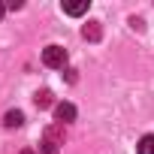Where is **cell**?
Here are the masks:
<instances>
[{
  "instance_id": "6da1fadb",
  "label": "cell",
  "mask_w": 154,
  "mask_h": 154,
  "mask_svg": "<svg viewBox=\"0 0 154 154\" xmlns=\"http://www.w3.org/2000/svg\"><path fill=\"white\" fill-rule=\"evenodd\" d=\"M42 63L51 66V69H63V66H66V48H60V45H45V48H42Z\"/></svg>"
},
{
  "instance_id": "7a4b0ae2",
  "label": "cell",
  "mask_w": 154,
  "mask_h": 154,
  "mask_svg": "<svg viewBox=\"0 0 154 154\" xmlns=\"http://www.w3.org/2000/svg\"><path fill=\"white\" fill-rule=\"evenodd\" d=\"M39 154H60V130L57 127H48L42 142H39Z\"/></svg>"
},
{
  "instance_id": "3957f363",
  "label": "cell",
  "mask_w": 154,
  "mask_h": 154,
  "mask_svg": "<svg viewBox=\"0 0 154 154\" xmlns=\"http://www.w3.org/2000/svg\"><path fill=\"white\" fill-rule=\"evenodd\" d=\"M54 118H57L60 124L75 121V106H72V103H57V106H54Z\"/></svg>"
},
{
  "instance_id": "277c9868",
  "label": "cell",
  "mask_w": 154,
  "mask_h": 154,
  "mask_svg": "<svg viewBox=\"0 0 154 154\" xmlns=\"http://www.w3.org/2000/svg\"><path fill=\"white\" fill-rule=\"evenodd\" d=\"M100 33H103V30H100V21H88V24L82 27V36H85V39H91V42H97V39H100Z\"/></svg>"
},
{
  "instance_id": "5b68a950",
  "label": "cell",
  "mask_w": 154,
  "mask_h": 154,
  "mask_svg": "<svg viewBox=\"0 0 154 154\" xmlns=\"http://www.w3.org/2000/svg\"><path fill=\"white\" fill-rule=\"evenodd\" d=\"M63 12H66V15H82V12H88V0H79V3H63Z\"/></svg>"
},
{
  "instance_id": "8992f818",
  "label": "cell",
  "mask_w": 154,
  "mask_h": 154,
  "mask_svg": "<svg viewBox=\"0 0 154 154\" xmlns=\"http://www.w3.org/2000/svg\"><path fill=\"white\" fill-rule=\"evenodd\" d=\"M3 124H6V127H21V124H24V115H21L18 109H12V112H6Z\"/></svg>"
},
{
  "instance_id": "52a82bcc",
  "label": "cell",
  "mask_w": 154,
  "mask_h": 154,
  "mask_svg": "<svg viewBox=\"0 0 154 154\" xmlns=\"http://www.w3.org/2000/svg\"><path fill=\"white\" fill-rule=\"evenodd\" d=\"M136 151L139 154H154V136L148 133V136H142L139 139V145H136Z\"/></svg>"
},
{
  "instance_id": "ba28073f",
  "label": "cell",
  "mask_w": 154,
  "mask_h": 154,
  "mask_svg": "<svg viewBox=\"0 0 154 154\" xmlns=\"http://www.w3.org/2000/svg\"><path fill=\"white\" fill-rule=\"evenodd\" d=\"M33 103H36L39 109H48V106H51V91H45V88H42V91H36Z\"/></svg>"
},
{
  "instance_id": "9c48e42d",
  "label": "cell",
  "mask_w": 154,
  "mask_h": 154,
  "mask_svg": "<svg viewBox=\"0 0 154 154\" xmlns=\"http://www.w3.org/2000/svg\"><path fill=\"white\" fill-rule=\"evenodd\" d=\"M21 154H36V151H33V148H24V151H21Z\"/></svg>"
},
{
  "instance_id": "30bf717a",
  "label": "cell",
  "mask_w": 154,
  "mask_h": 154,
  "mask_svg": "<svg viewBox=\"0 0 154 154\" xmlns=\"http://www.w3.org/2000/svg\"><path fill=\"white\" fill-rule=\"evenodd\" d=\"M3 12H6V6H3V3H0V18H3Z\"/></svg>"
}]
</instances>
